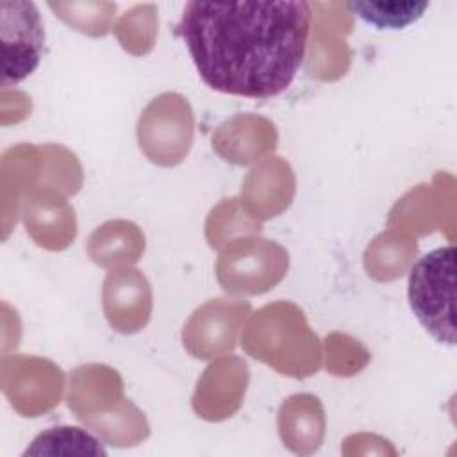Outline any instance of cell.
<instances>
[{"instance_id":"cell-4","label":"cell","mask_w":457,"mask_h":457,"mask_svg":"<svg viewBox=\"0 0 457 457\" xmlns=\"http://www.w3.org/2000/svg\"><path fill=\"white\" fill-rule=\"evenodd\" d=\"M428 2H350L346 7L377 29H403L423 16Z\"/></svg>"},{"instance_id":"cell-3","label":"cell","mask_w":457,"mask_h":457,"mask_svg":"<svg viewBox=\"0 0 457 457\" xmlns=\"http://www.w3.org/2000/svg\"><path fill=\"white\" fill-rule=\"evenodd\" d=\"M2 86H12L29 77L39 64L45 30L32 2H2Z\"/></svg>"},{"instance_id":"cell-2","label":"cell","mask_w":457,"mask_h":457,"mask_svg":"<svg viewBox=\"0 0 457 457\" xmlns=\"http://www.w3.org/2000/svg\"><path fill=\"white\" fill-rule=\"evenodd\" d=\"M409 305L421 327L441 345L455 346V246L425 253L411 270Z\"/></svg>"},{"instance_id":"cell-5","label":"cell","mask_w":457,"mask_h":457,"mask_svg":"<svg viewBox=\"0 0 457 457\" xmlns=\"http://www.w3.org/2000/svg\"><path fill=\"white\" fill-rule=\"evenodd\" d=\"M29 453H86V455H105L100 443L79 427H54L39 434L32 446L27 448L23 455Z\"/></svg>"},{"instance_id":"cell-1","label":"cell","mask_w":457,"mask_h":457,"mask_svg":"<svg viewBox=\"0 0 457 457\" xmlns=\"http://www.w3.org/2000/svg\"><path fill=\"white\" fill-rule=\"evenodd\" d=\"M311 4L187 2L179 23L200 79L214 91L270 98L289 87L307 48Z\"/></svg>"}]
</instances>
